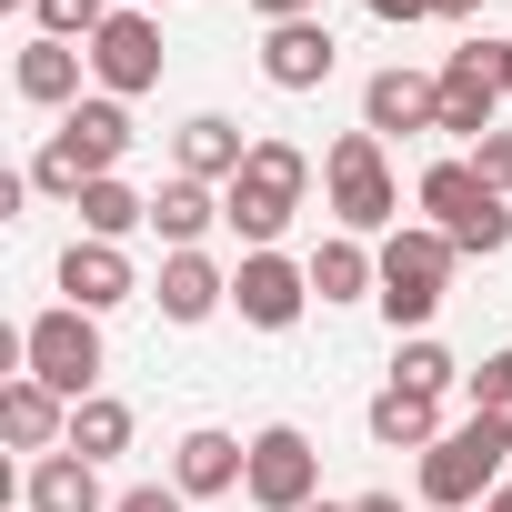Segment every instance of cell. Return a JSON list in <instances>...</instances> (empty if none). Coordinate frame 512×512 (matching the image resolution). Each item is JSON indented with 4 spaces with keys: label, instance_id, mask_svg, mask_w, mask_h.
Listing matches in <instances>:
<instances>
[{
    "label": "cell",
    "instance_id": "27",
    "mask_svg": "<svg viewBox=\"0 0 512 512\" xmlns=\"http://www.w3.org/2000/svg\"><path fill=\"white\" fill-rule=\"evenodd\" d=\"M472 412H492V422H512V352H492V362L472 372Z\"/></svg>",
    "mask_w": 512,
    "mask_h": 512
},
{
    "label": "cell",
    "instance_id": "29",
    "mask_svg": "<svg viewBox=\"0 0 512 512\" xmlns=\"http://www.w3.org/2000/svg\"><path fill=\"white\" fill-rule=\"evenodd\" d=\"M181 502H191V492H181V482H141V492H121V502H111V512H181Z\"/></svg>",
    "mask_w": 512,
    "mask_h": 512
},
{
    "label": "cell",
    "instance_id": "19",
    "mask_svg": "<svg viewBox=\"0 0 512 512\" xmlns=\"http://www.w3.org/2000/svg\"><path fill=\"white\" fill-rule=\"evenodd\" d=\"M372 442H382V452H432V442H442V402L382 382V392H372Z\"/></svg>",
    "mask_w": 512,
    "mask_h": 512
},
{
    "label": "cell",
    "instance_id": "6",
    "mask_svg": "<svg viewBox=\"0 0 512 512\" xmlns=\"http://www.w3.org/2000/svg\"><path fill=\"white\" fill-rule=\"evenodd\" d=\"M322 191H332V221L362 241V231H382L392 211H402V191H392V161H382V131H342L332 151H322Z\"/></svg>",
    "mask_w": 512,
    "mask_h": 512
},
{
    "label": "cell",
    "instance_id": "23",
    "mask_svg": "<svg viewBox=\"0 0 512 512\" xmlns=\"http://www.w3.org/2000/svg\"><path fill=\"white\" fill-rule=\"evenodd\" d=\"M302 272H312V292H322V302H362V292L382 282V251H362V241L342 231V241H322V251H312Z\"/></svg>",
    "mask_w": 512,
    "mask_h": 512
},
{
    "label": "cell",
    "instance_id": "18",
    "mask_svg": "<svg viewBox=\"0 0 512 512\" xmlns=\"http://www.w3.org/2000/svg\"><path fill=\"white\" fill-rule=\"evenodd\" d=\"M221 221V191L211 181H191V171H171L161 191H151V231L171 241V251H201V231Z\"/></svg>",
    "mask_w": 512,
    "mask_h": 512
},
{
    "label": "cell",
    "instance_id": "13",
    "mask_svg": "<svg viewBox=\"0 0 512 512\" xmlns=\"http://www.w3.org/2000/svg\"><path fill=\"white\" fill-rule=\"evenodd\" d=\"M332 61H342V51H332V21H282V31L262 41V81H272V91H322Z\"/></svg>",
    "mask_w": 512,
    "mask_h": 512
},
{
    "label": "cell",
    "instance_id": "1",
    "mask_svg": "<svg viewBox=\"0 0 512 512\" xmlns=\"http://www.w3.org/2000/svg\"><path fill=\"white\" fill-rule=\"evenodd\" d=\"M131 151V101H81V111H61V131L41 141V161H31V191H51V201H81L91 181H111V161Z\"/></svg>",
    "mask_w": 512,
    "mask_h": 512
},
{
    "label": "cell",
    "instance_id": "28",
    "mask_svg": "<svg viewBox=\"0 0 512 512\" xmlns=\"http://www.w3.org/2000/svg\"><path fill=\"white\" fill-rule=\"evenodd\" d=\"M472 171H482V181L512 201V131H482V141H472Z\"/></svg>",
    "mask_w": 512,
    "mask_h": 512
},
{
    "label": "cell",
    "instance_id": "16",
    "mask_svg": "<svg viewBox=\"0 0 512 512\" xmlns=\"http://www.w3.org/2000/svg\"><path fill=\"white\" fill-rule=\"evenodd\" d=\"M0 432H11L21 452H61V442H71V402H61L51 382H31V372H21L11 392H0Z\"/></svg>",
    "mask_w": 512,
    "mask_h": 512
},
{
    "label": "cell",
    "instance_id": "20",
    "mask_svg": "<svg viewBox=\"0 0 512 512\" xmlns=\"http://www.w3.org/2000/svg\"><path fill=\"white\" fill-rule=\"evenodd\" d=\"M241 472H251V442H231V432H211V422L181 432V452H171V482H181V492H231Z\"/></svg>",
    "mask_w": 512,
    "mask_h": 512
},
{
    "label": "cell",
    "instance_id": "12",
    "mask_svg": "<svg viewBox=\"0 0 512 512\" xmlns=\"http://www.w3.org/2000/svg\"><path fill=\"white\" fill-rule=\"evenodd\" d=\"M362 131H382V141H392V131H442V81H422V71H402V61L372 71V81H362Z\"/></svg>",
    "mask_w": 512,
    "mask_h": 512
},
{
    "label": "cell",
    "instance_id": "31",
    "mask_svg": "<svg viewBox=\"0 0 512 512\" xmlns=\"http://www.w3.org/2000/svg\"><path fill=\"white\" fill-rule=\"evenodd\" d=\"M251 11H262V21L282 31V21H312V11H322V0H251Z\"/></svg>",
    "mask_w": 512,
    "mask_h": 512
},
{
    "label": "cell",
    "instance_id": "14",
    "mask_svg": "<svg viewBox=\"0 0 512 512\" xmlns=\"http://www.w3.org/2000/svg\"><path fill=\"white\" fill-rule=\"evenodd\" d=\"M81 71H91V51H71V41H21V61H11L21 101H41V111H81Z\"/></svg>",
    "mask_w": 512,
    "mask_h": 512
},
{
    "label": "cell",
    "instance_id": "4",
    "mask_svg": "<svg viewBox=\"0 0 512 512\" xmlns=\"http://www.w3.org/2000/svg\"><path fill=\"white\" fill-rule=\"evenodd\" d=\"M452 262H462V251H452L432 221H422V231H392V241H382V292H372L382 322H392V332H422V322L442 312V292H452Z\"/></svg>",
    "mask_w": 512,
    "mask_h": 512
},
{
    "label": "cell",
    "instance_id": "33",
    "mask_svg": "<svg viewBox=\"0 0 512 512\" xmlns=\"http://www.w3.org/2000/svg\"><path fill=\"white\" fill-rule=\"evenodd\" d=\"M352 512H402V502H392V492H362V502H352Z\"/></svg>",
    "mask_w": 512,
    "mask_h": 512
},
{
    "label": "cell",
    "instance_id": "2",
    "mask_svg": "<svg viewBox=\"0 0 512 512\" xmlns=\"http://www.w3.org/2000/svg\"><path fill=\"white\" fill-rule=\"evenodd\" d=\"M302 191H312V161L292 151V141H251V161H241V181H221V221L251 241V251H272L282 231H292V211H302Z\"/></svg>",
    "mask_w": 512,
    "mask_h": 512
},
{
    "label": "cell",
    "instance_id": "17",
    "mask_svg": "<svg viewBox=\"0 0 512 512\" xmlns=\"http://www.w3.org/2000/svg\"><path fill=\"white\" fill-rule=\"evenodd\" d=\"M21 502L31 512H111L101 502V462H81V452H41L31 482H21Z\"/></svg>",
    "mask_w": 512,
    "mask_h": 512
},
{
    "label": "cell",
    "instance_id": "10",
    "mask_svg": "<svg viewBox=\"0 0 512 512\" xmlns=\"http://www.w3.org/2000/svg\"><path fill=\"white\" fill-rule=\"evenodd\" d=\"M231 302H241V322H251V332H292V322H302V302H312V272H302V262H282V251H241Z\"/></svg>",
    "mask_w": 512,
    "mask_h": 512
},
{
    "label": "cell",
    "instance_id": "35",
    "mask_svg": "<svg viewBox=\"0 0 512 512\" xmlns=\"http://www.w3.org/2000/svg\"><path fill=\"white\" fill-rule=\"evenodd\" d=\"M302 512H352V502H302Z\"/></svg>",
    "mask_w": 512,
    "mask_h": 512
},
{
    "label": "cell",
    "instance_id": "32",
    "mask_svg": "<svg viewBox=\"0 0 512 512\" xmlns=\"http://www.w3.org/2000/svg\"><path fill=\"white\" fill-rule=\"evenodd\" d=\"M422 11H432V21H472V11H482V0H422Z\"/></svg>",
    "mask_w": 512,
    "mask_h": 512
},
{
    "label": "cell",
    "instance_id": "11",
    "mask_svg": "<svg viewBox=\"0 0 512 512\" xmlns=\"http://www.w3.org/2000/svg\"><path fill=\"white\" fill-rule=\"evenodd\" d=\"M91 81H101L111 101H141V91L161 81V31H151V11H111V21H101V41H91Z\"/></svg>",
    "mask_w": 512,
    "mask_h": 512
},
{
    "label": "cell",
    "instance_id": "37",
    "mask_svg": "<svg viewBox=\"0 0 512 512\" xmlns=\"http://www.w3.org/2000/svg\"><path fill=\"white\" fill-rule=\"evenodd\" d=\"M111 11H141V0H111Z\"/></svg>",
    "mask_w": 512,
    "mask_h": 512
},
{
    "label": "cell",
    "instance_id": "22",
    "mask_svg": "<svg viewBox=\"0 0 512 512\" xmlns=\"http://www.w3.org/2000/svg\"><path fill=\"white\" fill-rule=\"evenodd\" d=\"M241 161H251L241 121H221V111L181 121V171H191V181H241Z\"/></svg>",
    "mask_w": 512,
    "mask_h": 512
},
{
    "label": "cell",
    "instance_id": "36",
    "mask_svg": "<svg viewBox=\"0 0 512 512\" xmlns=\"http://www.w3.org/2000/svg\"><path fill=\"white\" fill-rule=\"evenodd\" d=\"M0 11H31V0H0Z\"/></svg>",
    "mask_w": 512,
    "mask_h": 512
},
{
    "label": "cell",
    "instance_id": "5",
    "mask_svg": "<svg viewBox=\"0 0 512 512\" xmlns=\"http://www.w3.org/2000/svg\"><path fill=\"white\" fill-rule=\"evenodd\" d=\"M422 211H432V231H442L452 251H482V262L512 241V201H502L472 161H432V171H422Z\"/></svg>",
    "mask_w": 512,
    "mask_h": 512
},
{
    "label": "cell",
    "instance_id": "9",
    "mask_svg": "<svg viewBox=\"0 0 512 512\" xmlns=\"http://www.w3.org/2000/svg\"><path fill=\"white\" fill-rule=\"evenodd\" d=\"M312 482H322V452H312V432H292V422L251 432V472H241V492L262 502V512H302V502H312Z\"/></svg>",
    "mask_w": 512,
    "mask_h": 512
},
{
    "label": "cell",
    "instance_id": "24",
    "mask_svg": "<svg viewBox=\"0 0 512 512\" xmlns=\"http://www.w3.org/2000/svg\"><path fill=\"white\" fill-rule=\"evenodd\" d=\"M61 452H81V462H111V452H131V402H111V392L71 402V442H61Z\"/></svg>",
    "mask_w": 512,
    "mask_h": 512
},
{
    "label": "cell",
    "instance_id": "8",
    "mask_svg": "<svg viewBox=\"0 0 512 512\" xmlns=\"http://www.w3.org/2000/svg\"><path fill=\"white\" fill-rule=\"evenodd\" d=\"M502 101H512L502 41H472V51H452V61H442V131H452V141H482Z\"/></svg>",
    "mask_w": 512,
    "mask_h": 512
},
{
    "label": "cell",
    "instance_id": "34",
    "mask_svg": "<svg viewBox=\"0 0 512 512\" xmlns=\"http://www.w3.org/2000/svg\"><path fill=\"white\" fill-rule=\"evenodd\" d=\"M482 512H512V482H492V502H482Z\"/></svg>",
    "mask_w": 512,
    "mask_h": 512
},
{
    "label": "cell",
    "instance_id": "21",
    "mask_svg": "<svg viewBox=\"0 0 512 512\" xmlns=\"http://www.w3.org/2000/svg\"><path fill=\"white\" fill-rule=\"evenodd\" d=\"M231 302V282L201 262V251H171V262H161V322H211Z\"/></svg>",
    "mask_w": 512,
    "mask_h": 512
},
{
    "label": "cell",
    "instance_id": "15",
    "mask_svg": "<svg viewBox=\"0 0 512 512\" xmlns=\"http://www.w3.org/2000/svg\"><path fill=\"white\" fill-rule=\"evenodd\" d=\"M61 292H71L81 312H111V302H131L141 282H131V262H121V241H71V251H61Z\"/></svg>",
    "mask_w": 512,
    "mask_h": 512
},
{
    "label": "cell",
    "instance_id": "38",
    "mask_svg": "<svg viewBox=\"0 0 512 512\" xmlns=\"http://www.w3.org/2000/svg\"><path fill=\"white\" fill-rule=\"evenodd\" d=\"M502 71H512V41H502Z\"/></svg>",
    "mask_w": 512,
    "mask_h": 512
},
{
    "label": "cell",
    "instance_id": "26",
    "mask_svg": "<svg viewBox=\"0 0 512 512\" xmlns=\"http://www.w3.org/2000/svg\"><path fill=\"white\" fill-rule=\"evenodd\" d=\"M392 382H402V392H432V402H442V392L462 382V362H452V352H442L432 332H412V342L392 352Z\"/></svg>",
    "mask_w": 512,
    "mask_h": 512
},
{
    "label": "cell",
    "instance_id": "25",
    "mask_svg": "<svg viewBox=\"0 0 512 512\" xmlns=\"http://www.w3.org/2000/svg\"><path fill=\"white\" fill-rule=\"evenodd\" d=\"M71 211H81V231H91V241H121V231H141V221H151V201H141V191H121V181H91Z\"/></svg>",
    "mask_w": 512,
    "mask_h": 512
},
{
    "label": "cell",
    "instance_id": "7",
    "mask_svg": "<svg viewBox=\"0 0 512 512\" xmlns=\"http://www.w3.org/2000/svg\"><path fill=\"white\" fill-rule=\"evenodd\" d=\"M21 362H31V382H51L61 402H91V382H101V322H91L81 302H61V312H41V322L21 332Z\"/></svg>",
    "mask_w": 512,
    "mask_h": 512
},
{
    "label": "cell",
    "instance_id": "3",
    "mask_svg": "<svg viewBox=\"0 0 512 512\" xmlns=\"http://www.w3.org/2000/svg\"><path fill=\"white\" fill-rule=\"evenodd\" d=\"M502 462H512V422L472 412L462 432H442V442L422 452V502H442V512H472V502H492Z\"/></svg>",
    "mask_w": 512,
    "mask_h": 512
},
{
    "label": "cell",
    "instance_id": "30",
    "mask_svg": "<svg viewBox=\"0 0 512 512\" xmlns=\"http://www.w3.org/2000/svg\"><path fill=\"white\" fill-rule=\"evenodd\" d=\"M362 11H372V21H392V31H412V21H432L422 0H362Z\"/></svg>",
    "mask_w": 512,
    "mask_h": 512
}]
</instances>
